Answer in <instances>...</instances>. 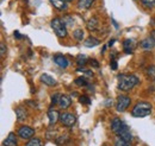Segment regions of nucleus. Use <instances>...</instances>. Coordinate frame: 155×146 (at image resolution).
<instances>
[{
    "mask_svg": "<svg viewBox=\"0 0 155 146\" xmlns=\"http://www.w3.org/2000/svg\"><path fill=\"white\" fill-rule=\"evenodd\" d=\"M15 38H17V39H20V38H21V36H20V33L18 32V31L15 32Z\"/></svg>",
    "mask_w": 155,
    "mask_h": 146,
    "instance_id": "obj_34",
    "label": "nucleus"
},
{
    "mask_svg": "<svg viewBox=\"0 0 155 146\" xmlns=\"http://www.w3.org/2000/svg\"><path fill=\"white\" fill-rule=\"evenodd\" d=\"M115 145L116 146H133L130 141H127V140H124V139H122V138H117L116 141H115Z\"/></svg>",
    "mask_w": 155,
    "mask_h": 146,
    "instance_id": "obj_23",
    "label": "nucleus"
},
{
    "mask_svg": "<svg viewBox=\"0 0 155 146\" xmlns=\"http://www.w3.org/2000/svg\"><path fill=\"white\" fill-rule=\"evenodd\" d=\"M150 37H152V38H153V39L155 40V30H153V31H152V33H150Z\"/></svg>",
    "mask_w": 155,
    "mask_h": 146,
    "instance_id": "obj_36",
    "label": "nucleus"
},
{
    "mask_svg": "<svg viewBox=\"0 0 155 146\" xmlns=\"http://www.w3.org/2000/svg\"><path fill=\"white\" fill-rule=\"evenodd\" d=\"M91 62V65H93L94 68H99V63H98L97 59H92V61H90Z\"/></svg>",
    "mask_w": 155,
    "mask_h": 146,
    "instance_id": "obj_32",
    "label": "nucleus"
},
{
    "mask_svg": "<svg viewBox=\"0 0 155 146\" xmlns=\"http://www.w3.org/2000/svg\"><path fill=\"white\" fill-rule=\"evenodd\" d=\"M99 29V20L97 17H92L87 21V30L90 32H94Z\"/></svg>",
    "mask_w": 155,
    "mask_h": 146,
    "instance_id": "obj_13",
    "label": "nucleus"
},
{
    "mask_svg": "<svg viewBox=\"0 0 155 146\" xmlns=\"http://www.w3.org/2000/svg\"><path fill=\"white\" fill-rule=\"evenodd\" d=\"M79 101H80V103H85V105H90V103H91V100H90V97H88L87 95L80 96V97H79Z\"/></svg>",
    "mask_w": 155,
    "mask_h": 146,
    "instance_id": "obj_28",
    "label": "nucleus"
},
{
    "mask_svg": "<svg viewBox=\"0 0 155 146\" xmlns=\"http://www.w3.org/2000/svg\"><path fill=\"white\" fill-rule=\"evenodd\" d=\"M84 36H85V33H84V30H81V29H78V30H74V31H73V37H74L77 40H82Z\"/></svg>",
    "mask_w": 155,
    "mask_h": 146,
    "instance_id": "obj_22",
    "label": "nucleus"
},
{
    "mask_svg": "<svg viewBox=\"0 0 155 146\" xmlns=\"http://www.w3.org/2000/svg\"><path fill=\"white\" fill-rule=\"evenodd\" d=\"M123 49H124L125 54H133V51L135 49V42L133 39H125L123 42Z\"/></svg>",
    "mask_w": 155,
    "mask_h": 146,
    "instance_id": "obj_14",
    "label": "nucleus"
},
{
    "mask_svg": "<svg viewBox=\"0 0 155 146\" xmlns=\"http://www.w3.org/2000/svg\"><path fill=\"white\" fill-rule=\"evenodd\" d=\"M141 2L147 8H153V7H155V0H141Z\"/></svg>",
    "mask_w": 155,
    "mask_h": 146,
    "instance_id": "obj_26",
    "label": "nucleus"
},
{
    "mask_svg": "<svg viewBox=\"0 0 155 146\" xmlns=\"http://www.w3.org/2000/svg\"><path fill=\"white\" fill-rule=\"evenodd\" d=\"M100 44V40L97 39L96 37H92L90 36L88 38H86L85 39V42H84V45L85 46H87V48H94V46H97Z\"/></svg>",
    "mask_w": 155,
    "mask_h": 146,
    "instance_id": "obj_18",
    "label": "nucleus"
},
{
    "mask_svg": "<svg viewBox=\"0 0 155 146\" xmlns=\"http://www.w3.org/2000/svg\"><path fill=\"white\" fill-rule=\"evenodd\" d=\"M53 61H54V63H55L58 67L62 68V69H66V68L69 65L68 59L62 55H55L54 57H53Z\"/></svg>",
    "mask_w": 155,
    "mask_h": 146,
    "instance_id": "obj_8",
    "label": "nucleus"
},
{
    "mask_svg": "<svg viewBox=\"0 0 155 146\" xmlns=\"http://www.w3.org/2000/svg\"><path fill=\"white\" fill-rule=\"evenodd\" d=\"M116 135L118 138H122V139H124V140H127V141H130V143H131V140H133L131 132H130V129H129V127H128L127 125H124L123 127L120 128L116 133Z\"/></svg>",
    "mask_w": 155,
    "mask_h": 146,
    "instance_id": "obj_7",
    "label": "nucleus"
},
{
    "mask_svg": "<svg viewBox=\"0 0 155 146\" xmlns=\"http://www.w3.org/2000/svg\"><path fill=\"white\" fill-rule=\"evenodd\" d=\"M147 75L150 80H153L155 82V65H150L148 69H147Z\"/></svg>",
    "mask_w": 155,
    "mask_h": 146,
    "instance_id": "obj_25",
    "label": "nucleus"
},
{
    "mask_svg": "<svg viewBox=\"0 0 155 146\" xmlns=\"http://www.w3.org/2000/svg\"><path fill=\"white\" fill-rule=\"evenodd\" d=\"M60 122L66 127H73L77 122V116L72 113H62L60 115Z\"/></svg>",
    "mask_w": 155,
    "mask_h": 146,
    "instance_id": "obj_4",
    "label": "nucleus"
},
{
    "mask_svg": "<svg viewBox=\"0 0 155 146\" xmlns=\"http://www.w3.org/2000/svg\"><path fill=\"white\" fill-rule=\"evenodd\" d=\"M17 144H18L17 143V137L13 132H11V133H8L7 138L4 140L2 146H17Z\"/></svg>",
    "mask_w": 155,
    "mask_h": 146,
    "instance_id": "obj_12",
    "label": "nucleus"
},
{
    "mask_svg": "<svg viewBox=\"0 0 155 146\" xmlns=\"http://www.w3.org/2000/svg\"><path fill=\"white\" fill-rule=\"evenodd\" d=\"M93 2L94 0H78V7L80 10H88Z\"/></svg>",
    "mask_w": 155,
    "mask_h": 146,
    "instance_id": "obj_20",
    "label": "nucleus"
},
{
    "mask_svg": "<svg viewBox=\"0 0 155 146\" xmlns=\"http://www.w3.org/2000/svg\"><path fill=\"white\" fill-rule=\"evenodd\" d=\"M64 2H71V1H73V0H63Z\"/></svg>",
    "mask_w": 155,
    "mask_h": 146,
    "instance_id": "obj_37",
    "label": "nucleus"
},
{
    "mask_svg": "<svg viewBox=\"0 0 155 146\" xmlns=\"http://www.w3.org/2000/svg\"><path fill=\"white\" fill-rule=\"evenodd\" d=\"M5 54H6V46L4 43H0V55H1V57L5 56Z\"/></svg>",
    "mask_w": 155,
    "mask_h": 146,
    "instance_id": "obj_31",
    "label": "nucleus"
},
{
    "mask_svg": "<svg viewBox=\"0 0 155 146\" xmlns=\"http://www.w3.org/2000/svg\"><path fill=\"white\" fill-rule=\"evenodd\" d=\"M17 134L21 139H31L35 135V129L30 126H20Z\"/></svg>",
    "mask_w": 155,
    "mask_h": 146,
    "instance_id": "obj_6",
    "label": "nucleus"
},
{
    "mask_svg": "<svg viewBox=\"0 0 155 146\" xmlns=\"http://www.w3.org/2000/svg\"><path fill=\"white\" fill-rule=\"evenodd\" d=\"M77 62H78V65H85L86 63H87V57L84 55H79L77 58Z\"/></svg>",
    "mask_w": 155,
    "mask_h": 146,
    "instance_id": "obj_27",
    "label": "nucleus"
},
{
    "mask_svg": "<svg viewBox=\"0 0 155 146\" xmlns=\"http://www.w3.org/2000/svg\"><path fill=\"white\" fill-rule=\"evenodd\" d=\"M24 146H43V143L39 138H31Z\"/></svg>",
    "mask_w": 155,
    "mask_h": 146,
    "instance_id": "obj_21",
    "label": "nucleus"
},
{
    "mask_svg": "<svg viewBox=\"0 0 155 146\" xmlns=\"http://www.w3.org/2000/svg\"><path fill=\"white\" fill-rule=\"evenodd\" d=\"M124 125H125V124H124V121H123V120H120L119 118H115V119L111 121V129H112V132L116 134L117 132L123 127Z\"/></svg>",
    "mask_w": 155,
    "mask_h": 146,
    "instance_id": "obj_16",
    "label": "nucleus"
},
{
    "mask_svg": "<svg viewBox=\"0 0 155 146\" xmlns=\"http://www.w3.org/2000/svg\"><path fill=\"white\" fill-rule=\"evenodd\" d=\"M60 97H61V94H54L53 96H51V106L53 105H58V101H60Z\"/></svg>",
    "mask_w": 155,
    "mask_h": 146,
    "instance_id": "obj_30",
    "label": "nucleus"
},
{
    "mask_svg": "<svg viewBox=\"0 0 155 146\" xmlns=\"http://www.w3.org/2000/svg\"><path fill=\"white\" fill-rule=\"evenodd\" d=\"M51 29L58 38H64L67 36V26L61 18H54L51 20Z\"/></svg>",
    "mask_w": 155,
    "mask_h": 146,
    "instance_id": "obj_3",
    "label": "nucleus"
},
{
    "mask_svg": "<svg viewBox=\"0 0 155 146\" xmlns=\"http://www.w3.org/2000/svg\"><path fill=\"white\" fill-rule=\"evenodd\" d=\"M41 81H42L44 84L49 86V87H54V86L58 84L56 80H55L53 76H50L49 74H42V75H41Z\"/></svg>",
    "mask_w": 155,
    "mask_h": 146,
    "instance_id": "obj_9",
    "label": "nucleus"
},
{
    "mask_svg": "<svg viewBox=\"0 0 155 146\" xmlns=\"http://www.w3.org/2000/svg\"><path fill=\"white\" fill-rule=\"evenodd\" d=\"M131 102V99L127 95H119L118 99H117V105H116V110L118 112H125L128 110L129 105Z\"/></svg>",
    "mask_w": 155,
    "mask_h": 146,
    "instance_id": "obj_5",
    "label": "nucleus"
},
{
    "mask_svg": "<svg viewBox=\"0 0 155 146\" xmlns=\"http://www.w3.org/2000/svg\"><path fill=\"white\" fill-rule=\"evenodd\" d=\"M75 84H77V86H80V87H82V86L85 87V86L88 84V81L86 80V77H82V76H81V77H78L77 80H75Z\"/></svg>",
    "mask_w": 155,
    "mask_h": 146,
    "instance_id": "obj_24",
    "label": "nucleus"
},
{
    "mask_svg": "<svg viewBox=\"0 0 155 146\" xmlns=\"http://www.w3.org/2000/svg\"><path fill=\"white\" fill-rule=\"evenodd\" d=\"M48 119H49V125L50 126L55 125L58 121H60V114H58V110H48Z\"/></svg>",
    "mask_w": 155,
    "mask_h": 146,
    "instance_id": "obj_10",
    "label": "nucleus"
},
{
    "mask_svg": "<svg viewBox=\"0 0 155 146\" xmlns=\"http://www.w3.org/2000/svg\"><path fill=\"white\" fill-rule=\"evenodd\" d=\"M28 112L24 110L23 107H17L16 108V116H17V120L21 122V121H24V120H26V118H28Z\"/></svg>",
    "mask_w": 155,
    "mask_h": 146,
    "instance_id": "obj_19",
    "label": "nucleus"
},
{
    "mask_svg": "<svg viewBox=\"0 0 155 146\" xmlns=\"http://www.w3.org/2000/svg\"><path fill=\"white\" fill-rule=\"evenodd\" d=\"M117 80H118V89L122 91H130L135 86L138 84V77L136 75H128V74H120L117 76Z\"/></svg>",
    "mask_w": 155,
    "mask_h": 146,
    "instance_id": "obj_1",
    "label": "nucleus"
},
{
    "mask_svg": "<svg viewBox=\"0 0 155 146\" xmlns=\"http://www.w3.org/2000/svg\"><path fill=\"white\" fill-rule=\"evenodd\" d=\"M141 46L144 49V50H152L155 46V40L152 37H148V38H144L142 42H141Z\"/></svg>",
    "mask_w": 155,
    "mask_h": 146,
    "instance_id": "obj_15",
    "label": "nucleus"
},
{
    "mask_svg": "<svg viewBox=\"0 0 155 146\" xmlns=\"http://www.w3.org/2000/svg\"><path fill=\"white\" fill-rule=\"evenodd\" d=\"M71 105H72V100H71V97L67 96V95H61L60 101H58V106H60V108H62V110H67V108L71 107Z\"/></svg>",
    "mask_w": 155,
    "mask_h": 146,
    "instance_id": "obj_11",
    "label": "nucleus"
},
{
    "mask_svg": "<svg viewBox=\"0 0 155 146\" xmlns=\"http://www.w3.org/2000/svg\"><path fill=\"white\" fill-rule=\"evenodd\" d=\"M115 42H116V40H115V39H111V40H110V42H109V46H112V45H114V43H115Z\"/></svg>",
    "mask_w": 155,
    "mask_h": 146,
    "instance_id": "obj_35",
    "label": "nucleus"
},
{
    "mask_svg": "<svg viewBox=\"0 0 155 146\" xmlns=\"http://www.w3.org/2000/svg\"><path fill=\"white\" fill-rule=\"evenodd\" d=\"M49 2L58 11H66L67 10V2H64L63 0H49Z\"/></svg>",
    "mask_w": 155,
    "mask_h": 146,
    "instance_id": "obj_17",
    "label": "nucleus"
},
{
    "mask_svg": "<svg viewBox=\"0 0 155 146\" xmlns=\"http://www.w3.org/2000/svg\"><path fill=\"white\" fill-rule=\"evenodd\" d=\"M150 113H152V105L144 101L137 102L134 106V108L131 110V115L135 118H144V116H148Z\"/></svg>",
    "mask_w": 155,
    "mask_h": 146,
    "instance_id": "obj_2",
    "label": "nucleus"
},
{
    "mask_svg": "<svg viewBox=\"0 0 155 146\" xmlns=\"http://www.w3.org/2000/svg\"><path fill=\"white\" fill-rule=\"evenodd\" d=\"M110 65H111V69H112V70H116L117 69V62L115 59L111 61V64H110Z\"/></svg>",
    "mask_w": 155,
    "mask_h": 146,
    "instance_id": "obj_33",
    "label": "nucleus"
},
{
    "mask_svg": "<svg viewBox=\"0 0 155 146\" xmlns=\"http://www.w3.org/2000/svg\"><path fill=\"white\" fill-rule=\"evenodd\" d=\"M63 20V23L66 24V26H73V23H74V20L73 18L71 17V16H67V17H64V18L62 19Z\"/></svg>",
    "mask_w": 155,
    "mask_h": 146,
    "instance_id": "obj_29",
    "label": "nucleus"
}]
</instances>
